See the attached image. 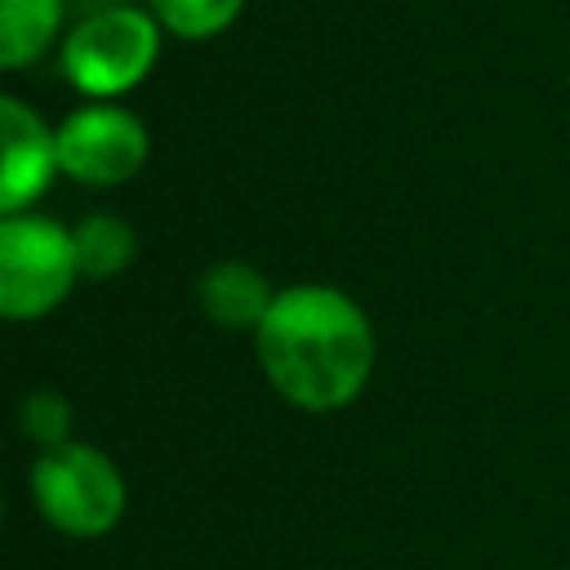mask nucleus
I'll use <instances>...</instances> for the list:
<instances>
[{
  "mask_svg": "<svg viewBox=\"0 0 570 570\" xmlns=\"http://www.w3.org/2000/svg\"><path fill=\"white\" fill-rule=\"evenodd\" d=\"M62 31V0H0V67L22 71L49 53Z\"/></svg>",
  "mask_w": 570,
  "mask_h": 570,
  "instance_id": "obj_8",
  "label": "nucleus"
},
{
  "mask_svg": "<svg viewBox=\"0 0 570 570\" xmlns=\"http://www.w3.org/2000/svg\"><path fill=\"white\" fill-rule=\"evenodd\" d=\"M196 298L205 307V316L223 330H258L263 316L276 303V289L267 285V276L240 258L214 263L200 281H196Z\"/></svg>",
  "mask_w": 570,
  "mask_h": 570,
  "instance_id": "obj_7",
  "label": "nucleus"
},
{
  "mask_svg": "<svg viewBox=\"0 0 570 570\" xmlns=\"http://www.w3.org/2000/svg\"><path fill=\"white\" fill-rule=\"evenodd\" d=\"M71 419H76V414H71V401H67L62 392H53V387H36V392H27L22 405H18V428H22V436L36 441V445H45V450L71 441Z\"/></svg>",
  "mask_w": 570,
  "mask_h": 570,
  "instance_id": "obj_11",
  "label": "nucleus"
},
{
  "mask_svg": "<svg viewBox=\"0 0 570 570\" xmlns=\"http://www.w3.org/2000/svg\"><path fill=\"white\" fill-rule=\"evenodd\" d=\"M76 236L45 214H9L0 223V312L9 321L49 316L76 285Z\"/></svg>",
  "mask_w": 570,
  "mask_h": 570,
  "instance_id": "obj_4",
  "label": "nucleus"
},
{
  "mask_svg": "<svg viewBox=\"0 0 570 570\" xmlns=\"http://www.w3.org/2000/svg\"><path fill=\"white\" fill-rule=\"evenodd\" d=\"M71 236H76L80 276H94V281L120 276L138 254V236L120 214H89L71 227Z\"/></svg>",
  "mask_w": 570,
  "mask_h": 570,
  "instance_id": "obj_9",
  "label": "nucleus"
},
{
  "mask_svg": "<svg viewBox=\"0 0 570 570\" xmlns=\"http://www.w3.org/2000/svg\"><path fill=\"white\" fill-rule=\"evenodd\" d=\"M147 125L120 102H85L58 125V165L85 187H120L147 165Z\"/></svg>",
  "mask_w": 570,
  "mask_h": 570,
  "instance_id": "obj_5",
  "label": "nucleus"
},
{
  "mask_svg": "<svg viewBox=\"0 0 570 570\" xmlns=\"http://www.w3.org/2000/svg\"><path fill=\"white\" fill-rule=\"evenodd\" d=\"M147 9L178 40H214L240 18L245 0H147Z\"/></svg>",
  "mask_w": 570,
  "mask_h": 570,
  "instance_id": "obj_10",
  "label": "nucleus"
},
{
  "mask_svg": "<svg viewBox=\"0 0 570 570\" xmlns=\"http://www.w3.org/2000/svg\"><path fill=\"white\" fill-rule=\"evenodd\" d=\"M160 36L165 27L151 9H98L62 36V71L89 102H116L120 94L138 89L151 76L160 58Z\"/></svg>",
  "mask_w": 570,
  "mask_h": 570,
  "instance_id": "obj_2",
  "label": "nucleus"
},
{
  "mask_svg": "<svg viewBox=\"0 0 570 570\" xmlns=\"http://www.w3.org/2000/svg\"><path fill=\"white\" fill-rule=\"evenodd\" d=\"M31 499L58 534L98 539L125 517V476L102 450L85 441H62L36 459Z\"/></svg>",
  "mask_w": 570,
  "mask_h": 570,
  "instance_id": "obj_3",
  "label": "nucleus"
},
{
  "mask_svg": "<svg viewBox=\"0 0 570 570\" xmlns=\"http://www.w3.org/2000/svg\"><path fill=\"white\" fill-rule=\"evenodd\" d=\"M0 134H4L0 209L9 218V214H27V205H36V196H45V187L53 183V174L62 165H58V129H49L40 120V111L13 94L0 98Z\"/></svg>",
  "mask_w": 570,
  "mask_h": 570,
  "instance_id": "obj_6",
  "label": "nucleus"
},
{
  "mask_svg": "<svg viewBox=\"0 0 570 570\" xmlns=\"http://www.w3.org/2000/svg\"><path fill=\"white\" fill-rule=\"evenodd\" d=\"M267 383L298 410L325 414L352 405L374 370V330L365 307L334 285H289L254 330Z\"/></svg>",
  "mask_w": 570,
  "mask_h": 570,
  "instance_id": "obj_1",
  "label": "nucleus"
}]
</instances>
